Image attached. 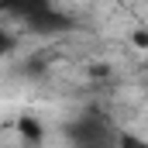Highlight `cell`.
Segmentation results:
<instances>
[{
  "mask_svg": "<svg viewBox=\"0 0 148 148\" xmlns=\"http://www.w3.org/2000/svg\"><path fill=\"white\" fill-rule=\"evenodd\" d=\"M66 138L76 141V145H83V148H100V145L121 141V134L110 127V121L100 110H86L83 117H76L73 124H66Z\"/></svg>",
  "mask_w": 148,
  "mask_h": 148,
  "instance_id": "1",
  "label": "cell"
},
{
  "mask_svg": "<svg viewBox=\"0 0 148 148\" xmlns=\"http://www.w3.org/2000/svg\"><path fill=\"white\" fill-rule=\"evenodd\" d=\"M24 28H31L38 35H62V31H73V17L48 3V7H38L35 14L24 17Z\"/></svg>",
  "mask_w": 148,
  "mask_h": 148,
  "instance_id": "2",
  "label": "cell"
},
{
  "mask_svg": "<svg viewBox=\"0 0 148 148\" xmlns=\"http://www.w3.org/2000/svg\"><path fill=\"white\" fill-rule=\"evenodd\" d=\"M52 0H0V10L3 14H10V17H17V21H24L28 14H35L38 7H48Z\"/></svg>",
  "mask_w": 148,
  "mask_h": 148,
  "instance_id": "3",
  "label": "cell"
},
{
  "mask_svg": "<svg viewBox=\"0 0 148 148\" xmlns=\"http://www.w3.org/2000/svg\"><path fill=\"white\" fill-rule=\"evenodd\" d=\"M17 131H21V138L31 141V145H38V141L45 138V127L38 124L35 117H21V121H17Z\"/></svg>",
  "mask_w": 148,
  "mask_h": 148,
  "instance_id": "4",
  "label": "cell"
},
{
  "mask_svg": "<svg viewBox=\"0 0 148 148\" xmlns=\"http://www.w3.org/2000/svg\"><path fill=\"white\" fill-rule=\"evenodd\" d=\"M10 52H14V38H10V31L0 24V59H3V55H10Z\"/></svg>",
  "mask_w": 148,
  "mask_h": 148,
  "instance_id": "5",
  "label": "cell"
},
{
  "mask_svg": "<svg viewBox=\"0 0 148 148\" xmlns=\"http://www.w3.org/2000/svg\"><path fill=\"white\" fill-rule=\"evenodd\" d=\"M134 45L148 52V31H145V28H141V31H134Z\"/></svg>",
  "mask_w": 148,
  "mask_h": 148,
  "instance_id": "6",
  "label": "cell"
},
{
  "mask_svg": "<svg viewBox=\"0 0 148 148\" xmlns=\"http://www.w3.org/2000/svg\"><path fill=\"white\" fill-rule=\"evenodd\" d=\"M145 69H148V59H145Z\"/></svg>",
  "mask_w": 148,
  "mask_h": 148,
  "instance_id": "7",
  "label": "cell"
}]
</instances>
